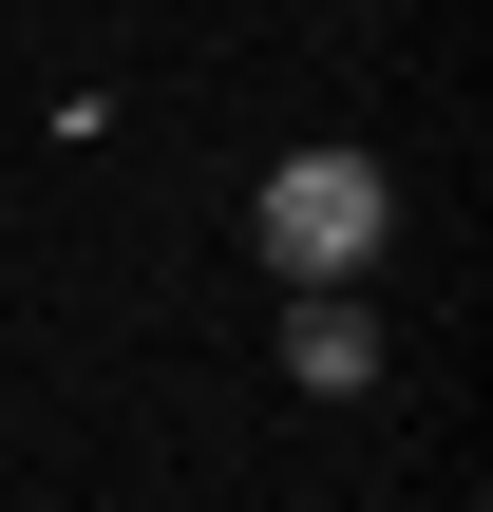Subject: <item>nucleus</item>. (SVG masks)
I'll list each match as a JSON object with an SVG mask.
<instances>
[{"instance_id":"1","label":"nucleus","mask_w":493,"mask_h":512,"mask_svg":"<svg viewBox=\"0 0 493 512\" xmlns=\"http://www.w3.org/2000/svg\"><path fill=\"white\" fill-rule=\"evenodd\" d=\"M247 247H266V285H285V304L380 285V247H399V171H380V152H266Z\"/></svg>"},{"instance_id":"2","label":"nucleus","mask_w":493,"mask_h":512,"mask_svg":"<svg viewBox=\"0 0 493 512\" xmlns=\"http://www.w3.org/2000/svg\"><path fill=\"white\" fill-rule=\"evenodd\" d=\"M380 361H399V342H380V304H361V285L285 304V380H304V399H380Z\"/></svg>"}]
</instances>
